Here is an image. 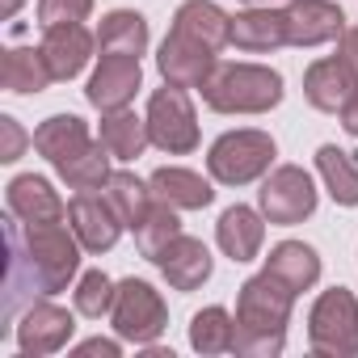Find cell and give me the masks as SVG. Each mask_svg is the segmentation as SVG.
Here are the masks:
<instances>
[{
    "label": "cell",
    "mask_w": 358,
    "mask_h": 358,
    "mask_svg": "<svg viewBox=\"0 0 358 358\" xmlns=\"http://www.w3.org/2000/svg\"><path fill=\"white\" fill-rule=\"evenodd\" d=\"M85 245L68 224H26L17 215L5 220V324L9 333L17 316L34 299H51L68 291V282L80 274Z\"/></svg>",
    "instance_id": "6da1fadb"
},
{
    "label": "cell",
    "mask_w": 358,
    "mask_h": 358,
    "mask_svg": "<svg viewBox=\"0 0 358 358\" xmlns=\"http://www.w3.org/2000/svg\"><path fill=\"white\" fill-rule=\"evenodd\" d=\"M295 291L274 278L270 270L253 274L236 291V345L241 358H278L287 350V324H291Z\"/></svg>",
    "instance_id": "7a4b0ae2"
},
{
    "label": "cell",
    "mask_w": 358,
    "mask_h": 358,
    "mask_svg": "<svg viewBox=\"0 0 358 358\" xmlns=\"http://www.w3.org/2000/svg\"><path fill=\"white\" fill-rule=\"evenodd\" d=\"M203 106L215 114H270L282 101V76L266 64H215L199 89Z\"/></svg>",
    "instance_id": "3957f363"
},
{
    "label": "cell",
    "mask_w": 358,
    "mask_h": 358,
    "mask_svg": "<svg viewBox=\"0 0 358 358\" xmlns=\"http://www.w3.org/2000/svg\"><path fill=\"white\" fill-rule=\"evenodd\" d=\"M278 148L266 131L257 127H241V131H224L211 152H207V173H211V182L220 186H249L257 182V177L270 173Z\"/></svg>",
    "instance_id": "277c9868"
},
{
    "label": "cell",
    "mask_w": 358,
    "mask_h": 358,
    "mask_svg": "<svg viewBox=\"0 0 358 358\" xmlns=\"http://www.w3.org/2000/svg\"><path fill=\"white\" fill-rule=\"evenodd\" d=\"M308 345L320 358L358 354V295L350 287H329L316 295L308 312Z\"/></svg>",
    "instance_id": "5b68a950"
},
{
    "label": "cell",
    "mask_w": 358,
    "mask_h": 358,
    "mask_svg": "<svg viewBox=\"0 0 358 358\" xmlns=\"http://www.w3.org/2000/svg\"><path fill=\"white\" fill-rule=\"evenodd\" d=\"M110 324L122 341L131 345H156L169 329V308L160 299V291L143 278H122L114 291V308H110Z\"/></svg>",
    "instance_id": "8992f818"
},
{
    "label": "cell",
    "mask_w": 358,
    "mask_h": 358,
    "mask_svg": "<svg viewBox=\"0 0 358 358\" xmlns=\"http://www.w3.org/2000/svg\"><path fill=\"white\" fill-rule=\"evenodd\" d=\"M148 135H152V148L169 152V156H190L203 139L199 131V110L190 101L186 89L177 85H164L148 97Z\"/></svg>",
    "instance_id": "52a82bcc"
},
{
    "label": "cell",
    "mask_w": 358,
    "mask_h": 358,
    "mask_svg": "<svg viewBox=\"0 0 358 358\" xmlns=\"http://www.w3.org/2000/svg\"><path fill=\"white\" fill-rule=\"evenodd\" d=\"M257 207L270 224L278 228H295L303 224L312 211H316V182H312V173L299 169V164H278L270 169V177L262 182L257 190Z\"/></svg>",
    "instance_id": "ba28073f"
},
{
    "label": "cell",
    "mask_w": 358,
    "mask_h": 358,
    "mask_svg": "<svg viewBox=\"0 0 358 358\" xmlns=\"http://www.w3.org/2000/svg\"><path fill=\"white\" fill-rule=\"evenodd\" d=\"M76 333V320L68 308L51 303V299H34L17 324H13V337H17V350L26 358H47V354H59Z\"/></svg>",
    "instance_id": "9c48e42d"
},
{
    "label": "cell",
    "mask_w": 358,
    "mask_h": 358,
    "mask_svg": "<svg viewBox=\"0 0 358 358\" xmlns=\"http://www.w3.org/2000/svg\"><path fill=\"white\" fill-rule=\"evenodd\" d=\"M220 51H211L207 43L182 34V30H169L160 51H156V68L164 76V85H177V89H203L207 76L215 72V59Z\"/></svg>",
    "instance_id": "30bf717a"
},
{
    "label": "cell",
    "mask_w": 358,
    "mask_h": 358,
    "mask_svg": "<svg viewBox=\"0 0 358 358\" xmlns=\"http://www.w3.org/2000/svg\"><path fill=\"white\" fill-rule=\"evenodd\" d=\"M139 89H143V68L135 55H101V64L93 68L85 85V101L110 114V110H127Z\"/></svg>",
    "instance_id": "8fae6325"
},
{
    "label": "cell",
    "mask_w": 358,
    "mask_h": 358,
    "mask_svg": "<svg viewBox=\"0 0 358 358\" xmlns=\"http://www.w3.org/2000/svg\"><path fill=\"white\" fill-rule=\"evenodd\" d=\"M68 228L76 232V241L85 245V253H110L122 236V220L110 207V199L101 190H80L68 203Z\"/></svg>",
    "instance_id": "7c38bea8"
},
{
    "label": "cell",
    "mask_w": 358,
    "mask_h": 358,
    "mask_svg": "<svg viewBox=\"0 0 358 358\" xmlns=\"http://www.w3.org/2000/svg\"><path fill=\"white\" fill-rule=\"evenodd\" d=\"M354 93H358V68H354L341 51L308 64V72H303V97H308L312 110H320V114H341Z\"/></svg>",
    "instance_id": "4fadbf2b"
},
{
    "label": "cell",
    "mask_w": 358,
    "mask_h": 358,
    "mask_svg": "<svg viewBox=\"0 0 358 358\" xmlns=\"http://www.w3.org/2000/svg\"><path fill=\"white\" fill-rule=\"evenodd\" d=\"M282 13L291 47H324L345 34V13L333 0H287Z\"/></svg>",
    "instance_id": "5bb4252c"
},
{
    "label": "cell",
    "mask_w": 358,
    "mask_h": 358,
    "mask_svg": "<svg viewBox=\"0 0 358 358\" xmlns=\"http://www.w3.org/2000/svg\"><path fill=\"white\" fill-rule=\"evenodd\" d=\"M38 47H43L47 68H51L55 80H76L89 68V59H93L97 34L85 30V22H76V26H51V30H43Z\"/></svg>",
    "instance_id": "9a60e30c"
},
{
    "label": "cell",
    "mask_w": 358,
    "mask_h": 358,
    "mask_svg": "<svg viewBox=\"0 0 358 358\" xmlns=\"http://www.w3.org/2000/svg\"><path fill=\"white\" fill-rule=\"evenodd\" d=\"M5 203H9V215H17L26 224H68L64 199L55 194V186L47 177H34V173L13 177L5 190Z\"/></svg>",
    "instance_id": "2e32d148"
},
{
    "label": "cell",
    "mask_w": 358,
    "mask_h": 358,
    "mask_svg": "<svg viewBox=\"0 0 358 358\" xmlns=\"http://www.w3.org/2000/svg\"><path fill=\"white\" fill-rule=\"evenodd\" d=\"M156 266H160V274H164V282H169L173 291H199V287L211 278V270H215L211 249H207L199 236H186V232L156 257Z\"/></svg>",
    "instance_id": "e0dca14e"
},
{
    "label": "cell",
    "mask_w": 358,
    "mask_h": 358,
    "mask_svg": "<svg viewBox=\"0 0 358 358\" xmlns=\"http://www.w3.org/2000/svg\"><path fill=\"white\" fill-rule=\"evenodd\" d=\"M232 47L245 55H270L278 47H291L287 38V13L270 5H253L232 17Z\"/></svg>",
    "instance_id": "ac0fdd59"
},
{
    "label": "cell",
    "mask_w": 358,
    "mask_h": 358,
    "mask_svg": "<svg viewBox=\"0 0 358 358\" xmlns=\"http://www.w3.org/2000/svg\"><path fill=\"white\" fill-rule=\"evenodd\" d=\"M266 224H270V220L262 215V207L236 203V207H228V211L220 215V224H215V245H220L224 257H232L236 266H241V262H253V257L262 253Z\"/></svg>",
    "instance_id": "d6986e66"
},
{
    "label": "cell",
    "mask_w": 358,
    "mask_h": 358,
    "mask_svg": "<svg viewBox=\"0 0 358 358\" xmlns=\"http://www.w3.org/2000/svg\"><path fill=\"white\" fill-rule=\"evenodd\" d=\"M148 186H152V199L156 203H169L173 211H203L215 203V190L203 173L194 169H182V164H164L148 177Z\"/></svg>",
    "instance_id": "ffe728a7"
},
{
    "label": "cell",
    "mask_w": 358,
    "mask_h": 358,
    "mask_svg": "<svg viewBox=\"0 0 358 358\" xmlns=\"http://www.w3.org/2000/svg\"><path fill=\"white\" fill-rule=\"evenodd\" d=\"M173 30H182V34L207 43L211 51L232 47V13H224L215 0H186V5H177Z\"/></svg>",
    "instance_id": "44dd1931"
},
{
    "label": "cell",
    "mask_w": 358,
    "mask_h": 358,
    "mask_svg": "<svg viewBox=\"0 0 358 358\" xmlns=\"http://www.w3.org/2000/svg\"><path fill=\"white\" fill-rule=\"evenodd\" d=\"M266 270L274 278H282L295 295H303V291H312L320 282V253L312 245H303V241H278L270 249V257H266Z\"/></svg>",
    "instance_id": "7402d4cb"
},
{
    "label": "cell",
    "mask_w": 358,
    "mask_h": 358,
    "mask_svg": "<svg viewBox=\"0 0 358 358\" xmlns=\"http://www.w3.org/2000/svg\"><path fill=\"white\" fill-rule=\"evenodd\" d=\"M148 43H152L148 17L135 13V9H114V13H106L101 26H97V47H101V55H135V59H139V55L148 51Z\"/></svg>",
    "instance_id": "603a6c76"
},
{
    "label": "cell",
    "mask_w": 358,
    "mask_h": 358,
    "mask_svg": "<svg viewBox=\"0 0 358 358\" xmlns=\"http://www.w3.org/2000/svg\"><path fill=\"white\" fill-rule=\"evenodd\" d=\"M97 139L110 148L114 160H139V156L152 148L148 118H139L131 106H127V110H110V114H101V131H97Z\"/></svg>",
    "instance_id": "cb8c5ba5"
},
{
    "label": "cell",
    "mask_w": 358,
    "mask_h": 358,
    "mask_svg": "<svg viewBox=\"0 0 358 358\" xmlns=\"http://www.w3.org/2000/svg\"><path fill=\"white\" fill-rule=\"evenodd\" d=\"M85 143H93V135H89V122L76 118V114H51V118L38 122V131H34V152H38L43 160H51V164L76 156Z\"/></svg>",
    "instance_id": "d4e9b609"
},
{
    "label": "cell",
    "mask_w": 358,
    "mask_h": 358,
    "mask_svg": "<svg viewBox=\"0 0 358 358\" xmlns=\"http://www.w3.org/2000/svg\"><path fill=\"white\" fill-rule=\"evenodd\" d=\"M316 173H320V182L337 207H358V160L350 152H341L337 143H320L316 148Z\"/></svg>",
    "instance_id": "484cf974"
},
{
    "label": "cell",
    "mask_w": 358,
    "mask_h": 358,
    "mask_svg": "<svg viewBox=\"0 0 358 358\" xmlns=\"http://www.w3.org/2000/svg\"><path fill=\"white\" fill-rule=\"evenodd\" d=\"M110 148L101 143V139H93V143H85L76 156H68V160H59L55 164V173H59V182L68 186V190H101L106 182H110Z\"/></svg>",
    "instance_id": "4316f807"
},
{
    "label": "cell",
    "mask_w": 358,
    "mask_h": 358,
    "mask_svg": "<svg viewBox=\"0 0 358 358\" xmlns=\"http://www.w3.org/2000/svg\"><path fill=\"white\" fill-rule=\"evenodd\" d=\"M0 80H5L9 93L30 97V93H43L55 76H51V68H47L43 47H9V51H5V68H0Z\"/></svg>",
    "instance_id": "83f0119b"
},
{
    "label": "cell",
    "mask_w": 358,
    "mask_h": 358,
    "mask_svg": "<svg viewBox=\"0 0 358 358\" xmlns=\"http://www.w3.org/2000/svg\"><path fill=\"white\" fill-rule=\"evenodd\" d=\"M101 194L110 199V207L118 211V220L127 224V228H135L148 211H152V186L143 182V177H135V173H127V169H118V173H110V182L101 186Z\"/></svg>",
    "instance_id": "f1b7e54d"
},
{
    "label": "cell",
    "mask_w": 358,
    "mask_h": 358,
    "mask_svg": "<svg viewBox=\"0 0 358 358\" xmlns=\"http://www.w3.org/2000/svg\"><path fill=\"white\" fill-rule=\"evenodd\" d=\"M190 345L199 354H207V358L211 354H232V345H236V316L228 308H220V303L194 312V320H190Z\"/></svg>",
    "instance_id": "f546056e"
},
{
    "label": "cell",
    "mask_w": 358,
    "mask_h": 358,
    "mask_svg": "<svg viewBox=\"0 0 358 358\" xmlns=\"http://www.w3.org/2000/svg\"><path fill=\"white\" fill-rule=\"evenodd\" d=\"M131 232H135V249H139L148 262H156L177 236H182V220H177V211H173L169 203H152V211H148Z\"/></svg>",
    "instance_id": "4dcf8cb0"
},
{
    "label": "cell",
    "mask_w": 358,
    "mask_h": 358,
    "mask_svg": "<svg viewBox=\"0 0 358 358\" xmlns=\"http://www.w3.org/2000/svg\"><path fill=\"white\" fill-rule=\"evenodd\" d=\"M114 291H118V282H114L110 274L85 270V274L76 278V287H72V303H76L80 316L101 320V316H110V308H114Z\"/></svg>",
    "instance_id": "1f68e13d"
},
{
    "label": "cell",
    "mask_w": 358,
    "mask_h": 358,
    "mask_svg": "<svg viewBox=\"0 0 358 358\" xmlns=\"http://www.w3.org/2000/svg\"><path fill=\"white\" fill-rule=\"evenodd\" d=\"M89 13H93V0H38V26L43 30L89 22Z\"/></svg>",
    "instance_id": "d6a6232c"
},
{
    "label": "cell",
    "mask_w": 358,
    "mask_h": 358,
    "mask_svg": "<svg viewBox=\"0 0 358 358\" xmlns=\"http://www.w3.org/2000/svg\"><path fill=\"white\" fill-rule=\"evenodd\" d=\"M26 143H34V135H26L22 122H17L13 114H0V160H5V164L22 160Z\"/></svg>",
    "instance_id": "836d02e7"
},
{
    "label": "cell",
    "mask_w": 358,
    "mask_h": 358,
    "mask_svg": "<svg viewBox=\"0 0 358 358\" xmlns=\"http://www.w3.org/2000/svg\"><path fill=\"white\" fill-rule=\"evenodd\" d=\"M72 354H76V358H93V354H101V358H118V354H122V337H118V341H114V337H89V341H80Z\"/></svg>",
    "instance_id": "e575fe53"
},
{
    "label": "cell",
    "mask_w": 358,
    "mask_h": 358,
    "mask_svg": "<svg viewBox=\"0 0 358 358\" xmlns=\"http://www.w3.org/2000/svg\"><path fill=\"white\" fill-rule=\"evenodd\" d=\"M337 51H341V55L358 68V26H345V34L337 38Z\"/></svg>",
    "instance_id": "d590c367"
},
{
    "label": "cell",
    "mask_w": 358,
    "mask_h": 358,
    "mask_svg": "<svg viewBox=\"0 0 358 358\" xmlns=\"http://www.w3.org/2000/svg\"><path fill=\"white\" fill-rule=\"evenodd\" d=\"M341 127H345V135H354V139H358V93L345 101V110H341Z\"/></svg>",
    "instance_id": "8d00e7d4"
},
{
    "label": "cell",
    "mask_w": 358,
    "mask_h": 358,
    "mask_svg": "<svg viewBox=\"0 0 358 358\" xmlns=\"http://www.w3.org/2000/svg\"><path fill=\"white\" fill-rule=\"evenodd\" d=\"M17 9H22V0H0V17H17Z\"/></svg>",
    "instance_id": "74e56055"
},
{
    "label": "cell",
    "mask_w": 358,
    "mask_h": 358,
    "mask_svg": "<svg viewBox=\"0 0 358 358\" xmlns=\"http://www.w3.org/2000/svg\"><path fill=\"white\" fill-rule=\"evenodd\" d=\"M245 5H270V0H245Z\"/></svg>",
    "instance_id": "f35d334b"
}]
</instances>
